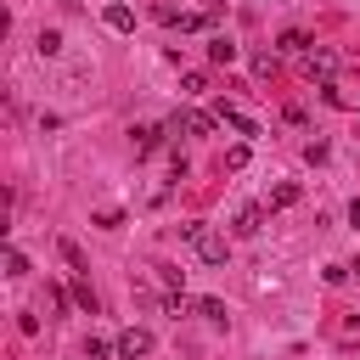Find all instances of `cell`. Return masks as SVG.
<instances>
[{
    "label": "cell",
    "mask_w": 360,
    "mask_h": 360,
    "mask_svg": "<svg viewBox=\"0 0 360 360\" xmlns=\"http://www.w3.org/2000/svg\"><path fill=\"white\" fill-rule=\"evenodd\" d=\"M180 236L191 242V253H197L202 264H225V236H219V231H208V225L186 219V225H180Z\"/></svg>",
    "instance_id": "cell-1"
},
{
    "label": "cell",
    "mask_w": 360,
    "mask_h": 360,
    "mask_svg": "<svg viewBox=\"0 0 360 360\" xmlns=\"http://www.w3.org/2000/svg\"><path fill=\"white\" fill-rule=\"evenodd\" d=\"M304 73L326 84V79L338 73V51H326V45H309V51H304Z\"/></svg>",
    "instance_id": "cell-2"
},
{
    "label": "cell",
    "mask_w": 360,
    "mask_h": 360,
    "mask_svg": "<svg viewBox=\"0 0 360 360\" xmlns=\"http://www.w3.org/2000/svg\"><path fill=\"white\" fill-rule=\"evenodd\" d=\"M118 354H124V360L152 354V332H146V326H124V332H118Z\"/></svg>",
    "instance_id": "cell-3"
},
{
    "label": "cell",
    "mask_w": 360,
    "mask_h": 360,
    "mask_svg": "<svg viewBox=\"0 0 360 360\" xmlns=\"http://www.w3.org/2000/svg\"><path fill=\"white\" fill-rule=\"evenodd\" d=\"M174 129H186V135H214V129H219V118H214V112L186 107V112H174Z\"/></svg>",
    "instance_id": "cell-4"
},
{
    "label": "cell",
    "mask_w": 360,
    "mask_h": 360,
    "mask_svg": "<svg viewBox=\"0 0 360 360\" xmlns=\"http://www.w3.org/2000/svg\"><path fill=\"white\" fill-rule=\"evenodd\" d=\"M129 141H135V152L146 158V152H158V146H163V124H135V129H129Z\"/></svg>",
    "instance_id": "cell-5"
},
{
    "label": "cell",
    "mask_w": 360,
    "mask_h": 360,
    "mask_svg": "<svg viewBox=\"0 0 360 360\" xmlns=\"http://www.w3.org/2000/svg\"><path fill=\"white\" fill-rule=\"evenodd\" d=\"M214 118H219V124H231V129H236V135H242V141H253V135H259V124H253V118H248V112H236V107H219V112H214Z\"/></svg>",
    "instance_id": "cell-6"
},
{
    "label": "cell",
    "mask_w": 360,
    "mask_h": 360,
    "mask_svg": "<svg viewBox=\"0 0 360 360\" xmlns=\"http://www.w3.org/2000/svg\"><path fill=\"white\" fill-rule=\"evenodd\" d=\"M208 62H219V68H231V62H236V45H231L225 34H214V39H208Z\"/></svg>",
    "instance_id": "cell-7"
},
{
    "label": "cell",
    "mask_w": 360,
    "mask_h": 360,
    "mask_svg": "<svg viewBox=\"0 0 360 360\" xmlns=\"http://www.w3.org/2000/svg\"><path fill=\"white\" fill-rule=\"evenodd\" d=\"M259 225H264V208H259V202H248V208L236 214V231H242V236H259Z\"/></svg>",
    "instance_id": "cell-8"
},
{
    "label": "cell",
    "mask_w": 360,
    "mask_h": 360,
    "mask_svg": "<svg viewBox=\"0 0 360 360\" xmlns=\"http://www.w3.org/2000/svg\"><path fill=\"white\" fill-rule=\"evenodd\" d=\"M107 28H112V34H129V28H135V11H129V6H107Z\"/></svg>",
    "instance_id": "cell-9"
},
{
    "label": "cell",
    "mask_w": 360,
    "mask_h": 360,
    "mask_svg": "<svg viewBox=\"0 0 360 360\" xmlns=\"http://www.w3.org/2000/svg\"><path fill=\"white\" fill-rule=\"evenodd\" d=\"M292 202H298V186H292V180H281V186L270 191V208H292Z\"/></svg>",
    "instance_id": "cell-10"
},
{
    "label": "cell",
    "mask_w": 360,
    "mask_h": 360,
    "mask_svg": "<svg viewBox=\"0 0 360 360\" xmlns=\"http://www.w3.org/2000/svg\"><path fill=\"white\" fill-rule=\"evenodd\" d=\"M191 309H197L202 321H225V304H219V298H191Z\"/></svg>",
    "instance_id": "cell-11"
},
{
    "label": "cell",
    "mask_w": 360,
    "mask_h": 360,
    "mask_svg": "<svg viewBox=\"0 0 360 360\" xmlns=\"http://www.w3.org/2000/svg\"><path fill=\"white\" fill-rule=\"evenodd\" d=\"M34 45H39V56H56V51H62V34H56V28H39Z\"/></svg>",
    "instance_id": "cell-12"
},
{
    "label": "cell",
    "mask_w": 360,
    "mask_h": 360,
    "mask_svg": "<svg viewBox=\"0 0 360 360\" xmlns=\"http://www.w3.org/2000/svg\"><path fill=\"white\" fill-rule=\"evenodd\" d=\"M56 248H62V259H68V264H73V270H79V276H84V270H90V264H84V253H79V242H68V236H62V242H56Z\"/></svg>",
    "instance_id": "cell-13"
},
{
    "label": "cell",
    "mask_w": 360,
    "mask_h": 360,
    "mask_svg": "<svg viewBox=\"0 0 360 360\" xmlns=\"http://www.w3.org/2000/svg\"><path fill=\"white\" fill-rule=\"evenodd\" d=\"M107 354H118V343H107V338H90L84 343V360H107Z\"/></svg>",
    "instance_id": "cell-14"
},
{
    "label": "cell",
    "mask_w": 360,
    "mask_h": 360,
    "mask_svg": "<svg viewBox=\"0 0 360 360\" xmlns=\"http://www.w3.org/2000/svg\"><path fill=\"white\" fill-rule=\"evenodd\" d=\"M6 276H28V259L17 248H6Z\"/></svg>",
    "instance_id": "cell-15"
},
{
    "label": "cell",
    "mask_w": 360,
    "mask_h": 360,
    "mask_svg": "<svg viewBox=\"0 0 360 360\" xmlns=\"http://www.w3.org/2000/svg\"><path fill=\"white\" fill-rule=\"evenodd\" d=\"M73 298H79V309H90V315H96V287H90V281H79V287H73Z\"/></svg>",
    "instance_id": "cell-16"
},
{
    "label": "cell",
    "mask_w": 360,
    "mask_h": 360,
    "mask_svg": "<svg viewBox=\"0 0 360 360\" xmlns=\"http://www.w3.org/2000/svg\"><path fill=\"white\" fill-rule=\"evenodd\" d=\"M281 51H309V39H304L298 28H287V34H281Z\"/></svg>",
    "instance_id": "cell-17"
},
{
    "label": "cell",
    "mask_w": 360,
    "mask_h": 360,
    "mask_svg": "<svg viewBox=\"0 0 360 360\" xmlns=\"http://www.w3.org/2000/svg\"><path fill=\"white\" fill-rule=\"evenodd\" d=\"M180 84H186V96H202V90H208V73H186Z\"/></svg>",
    "instance_id": "cell-18"
},
{
    "label": "cell",
    "mask_w": 360,
    "mask_h": 360,
    "mask_svg": "<svg viewBox=\"0 0 360 360\" xmlns=\"http://www.w3.org/2000/svg\"><path fill=\"white\" fill-rule=\"evenodd\" d=\"M225 169H248V141H242V146H231V152H225Z\"/></svg>",
    "instance_id": "cell-19"
},
{
    "label": "cell",
    "mask_w": 360,
    "mask_h": 360,
    "mask_svg": "<svg viewBox=\"0 0 360 360\" xmlns=\"http://www.w3.org/2000/svg\"><path fill=\"white\" fill-rule=\"evenodd\" d=\"M96 225H101V231H118V225H124V214H118V208H101V214H96Z\"/></svg>",
    "instance_id": "cell-20"
},
{
    "label": "cell",
    "mask_w": 360,
    "mask_h": 360,
    "mask_svg": "<svg viewBox=\"0 0 360 360\" xmlns=\"http://www.w3.org/2000/svg\"><path fill=\"white\" fill-rule=\"evenodd\" d=\"M349 225H354V231H360V197H354V202H349Z\"/></svg>",
    "instance_id": "cell-21"
},
{
    "label": "cell",
    "mask_w": 360,
    "mask_h": 360,
    "mask_svg": "<svg viewBox=\"0 0 360 360\" xmlns=\"http://www.w3.org/2000/svg\"><path fill=\"white\" fill-rule=\"evenodd\" d=\"M354 270H360V259H354Z\"/></svg>",
    "instance_id": "cell-22"
}]
</instances>
